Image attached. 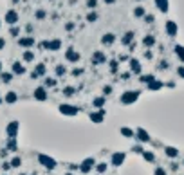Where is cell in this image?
I'll return each mask as SVG.
<instances>
[{"instance_id": "obj_1", "label": "cell", "mask_w": 184, "mask_h": 175, "mask_svg": "<svg viewBox=\"0 0 184 175\" xmlns=\"http://www.w3.org/2000/svg\"><path fill=\"white\" fill-rule=\"evenodd\" d=\"M58 112L61 116H67V117H76L80 114V107L76 105H69V103H61L58 105Z\"/></svg>"}, {"instance_id": "obj_2", "label": "cell", "mask_w": 184, "mask_h": 175, "mask_svg": "<svg viewBox=\"0 0 184 175\" xmlns=\"http://www.w3.org/2000/svg\"><path fill=\"white\" fill-rule=\"evenodd\" d=\"M38 162H40L45 170H56V166H58L56 159H52V157L47 155V154H38Z\"/></svg>"}, {"instance_id": "obj_3", "label": "cell", "mask_w": 184, "mask_h": 175, "mask_svg": "<svg viewBox=\"0 0 184 175\" xmlns=\"http://www.w3.org/2000/svg\"><path fill=\"white\" fill-rule=\"evenodd\" d=\"M94 166H96V159H94V157H87V159H83L81 162L78 164V170H80L81 173L88 175L94 170Z\"/></svg>"}, {"instance_id": "obj_4", "label": "cell", "mask_w": 184, "mask_h": 175, "mask_svg": "<svg viewBox=\"0 0 184 175\" xmlns=\"http://www.w3.org/2000/svg\"><path fill=\"white\" fill-rule=\"evenodd\" d=\"M137 97H139V90H126V92L121 94L119 101H121L123 105H132V103L137 101Z\"/></svg>"}, {"instance_id": "obj_5", "label": "cell", "mask_w": 184, "mask_h": 175, "mask_svg": "<svg viewBox=\"0 0 184 175\" xmlns=\"http://www.w3.org/2000/svg\"><path fill=\"white\" fill-rule=\"evenodd\" d=\"M18 130H20V123L18 121H9L7 126H5V134H7V137H11V139H16Z\"/></svg>"}, {"instance_id": "obj_6", "label": "cell", "mask_w": 184, "mask_h": 175, "mask_svg": "<svg viewBox=\"0 0 184 175\" xmlns=\"http://www.w3.org/2000/svg\"><path fill=\"white\" fill-rule=\"evenodd\" d=\"M88 119H90L94 125H101L103 121H105V108L94 110V112H88Z\"/></svg>"}, {"instance_id": "obj_7", "label": "cell", "mask_w": 184, "mask_h": 175, "mask_svg": "<svg viewBox=\"0 0 184 175\" xmlns=\"http://www.w3.org/2000/svg\"><path fill=\"white\" fill-rule=\"evenodd\" d=\"M124 159H126V154H124V152H114L112 157H110V164H112L114 168H119L123 162H124Z\"/></svg>"}, {"instance_id": "obj_8", "label": "cell", "mask_w": 184, "mask_h": 175, "mask_svg": "<svg viewBox=\"0 0 184 175\" xmlns=\"http://www.w3.org/2000/svg\"><path fill=\"white\" fill-rule=\"evenodd\" d=\"M65 60L70 61V63H78V61L81 60V54H80L74 47H69V49L65 51Z\"/></svg>"}, {"instance_id": "obj_9", "label": "cell", "mask_w": 184, "mask_h": 175, "mask_svg": "<svg viewBox=\"0 0 184 175\" xmlns=\"http://www.w3.org/2000/svg\"><path fill=\"white\" fill-rule=\"evenodd\" d=\"M11 72H13V76H23V74L27 72L23 61H13V63H11Z\"/></svg>"}, {"instance_id": "obj_10", "label": "cell", "mask_w": 184, "mask_h": 175, "mask_svg": "<svg viewBox=\"0 0 184 175\" xmlns=\"http://www.w3.org/2000/svg\"><path fill=\"white\" fill-rule=\"evenodd\" d=\"M33 97H34L36 101H47V97H49V94H47V89H45L43 85L36 87V89H34V92H33Z\"/></svg>"}, {"instance_id": "obj_11", "label": "cell", "mask_w": 184, "mask_h": 175, "mask_svg": "<svg viewBox=\"0 0 184 175\" xmlns=\"http://www.w3.org/2000/svg\"><path fill=\"white\" fill-rule=\"evenodd\" d=\"M18 18H20V15H18V11H15V9H9V11L5 13V16H4L5 24H9V25H16Z\"/></svg>"}, {"instance_id": "obj_12", "label": "cell", "mask_w": 184, "mask_h": 175, "mask_svg": "<svg viewBox=\"0 0 184 175\" xmlns=\"http://www.w3.org/2000/svg\"><path fill=\"white\" fill-rule=\"evenodd\" d=\"M61 49V40L60 38H54V40H47L45 43V51H51V53H56Z\"/></svg>"}, {"instance_id": "obj_13", "label": "cell", "mask_w": 184, "mask_h": 175, "mask_svg": "<svg viewBox=\"0 0 184 175\" xmlns=\"http://www.w3.org/2000/svg\"><path fill=\"white\" fill-rule=\"evenodd\" d=\"M34 43H36V42H34L33 36H22V38H18V45L23 47V49H31Z\"/></svg>"}, {"instance_id": "obj_14", "label": "cell", "mask_w": 184, "mask_h": 175, "mask_svg": "<svg viewBox=\"0 0 184 175\" xmlns=\"http://www.w3.org/2000/svg\"><path fill=\"white\" fill-rule=\"evenodd\" d=\"M92 63H94V65H103V63H106V54L101 53V51H96V53L92 54Z\"/></svg>"}, {"instance_id": "obj_15", "label": "cell", "mask_w": 184, "mask_h": 175, "mask_svg": "<svg viewBox=\"0 0 184 175\" xmlns=\"http://www.w3.org/2000/svg\"><path fill=\"white\" fill-rule=\"evenodd\" d=\"M114 42H116V35H112V33H105L101 36V43L105 47H110V45H114Z\"/></svg>"}, {"instance_id": "obj_16", "label": "cell", "mask_w": 184, "mask_h": 175, "mask_svg": "<svg viewBox=\"0 0 184 175\" xmlns=\"http://www.w3.org/2000/svg\"><path fill=\"white\" fill-rule=\"evenodd\" d=\"M5 150H7L9 154H15V152L18 150V143H16V139H11V137H7V144H5Z\"/></svg>"}, {"instance_id": "obj_17", "label": "cell", "mask_w": 184, "mask_h": 175, "mask_svg": "<svg viewBox=\"0 0 184 175\" xmlns=\"http://www.w3.org/2000/svg\"><path fill=\"white\" fill-rule=\"evenodd\" d=\"M18 101V94L15 92V90H9L5 97H4V103H7V105H13V103H16Z\"/></svg>"}, {"instance_id": "obj_18", "label": "cell", "mask_w": 184, "mask_h": 175, "mask_svg": "<svg viewBox=\"0 0 184 175\" xmlns=\"http://www.w3.org/2000/svg\"><path fill=\"white\" fill-rule=\"evenodd\" d=\"M105 103H106V97L105 96H98L92 99V107L96 108V110H99V108H103L105 107Z\"/></svg>"}, {"instance_id": "obj_19", "label": "cell", "mask_w": 184, "mask_h": 175, "mask_svg": "<svg viewBox=\"0 0 184 175\" xmlns=\"http://www.w3.org/2000/svg\"><path fill=\"white\" fill-rule=\"evenodd\" d=\"M38 78H45V72H47V67H45V63H36V67H34V71H33Z\"/></svg>"}, {"instance_id": "obj_20", "label": "cell", "mask_w": 184, "mask_h": 175, "mask_svg": "<svg viewBox=\"0 0 184 175\" xmlns=\"http://www.w3.org/2000/svg\"><path fill=\"white\" fill-rule=\"evenodd\" d=\"M22 61H23V63H31V61H34V53H33L31 49H25L23 54H22Z\"/></svg>"}, {"instance_id": "obj_21", "label": "cell", "mask_w": 184, "mask_h": 175, "mask_svg": "<svg viewBox=\"0 0 184 175\" xmlns=\"http://www.w3.org/2000/svg\"><path fill=\"white\" fill-rule=\"evenodd\" d=\"M54 74H56V78H63V76L67 74V67L61 65V63H58V65L54 67Z\"/></svg>"}, {"instance_id": "obj_22", "label": "cell", "mask_w": 184, "mask_h": 175, "mask_svg": "<svg viewBox=\"0 0 184 175\" xmlns=\"http://www.w3.org/2000/svg\"><path fill=\"white\" fill-rule=\"evenodd\" d=\"M58 85V78H43V87L45 89H54Z\"/></svg>"}, {"instance_id": "obj_23", "label": "cell", "mask_w": 184, "mask_h": 175, "mask_svg": "<svg viewBox=\"0 0 184 175\" xmlns=\"http://www.w3.org/2000/svg\"><path fill=\"white\" fill-rule=\"evenodd\" d=\"M135 136H137V139L141 141V143H148L150 141V136L144 132L143 128H137V132H135Z\"/></svg>"}, {"instance_id": "obj_24", "label": "cell", "mask_w": 184, "mask_h": 175, "mask_svg": "<svg viewBox=\"0 0 184 175\" xmlns=\"http://www.w3.org/2000/svg\"><path fill=\"white\" fill-rule=\"evenodd\" d=\"M94 170H96V172H98L99 175H103V173H106V170H108V164H106V162H96Z\"/></svg>"}, {"instance_id": "obj_25", "label": "cell", "mask_w": 184, "mask_h": 175, "mask_svg": "<svg viewBox=\"0 0 184 175\" xmlns=\"http://www.w3.org/2000/svg\"><path fill=\"white\" fill-rule=\"evenodd\" d=\"M130 71L135 72V74H139L141 72V63L137 60H130Z\"/></svg>"}, {"instance_id": "obj_26", "label": "cell", "mask_w": 184, "mask_h": 175, "mask_svg": "<svg viewBox=\"0 0 184 175\" xmlns=\"http://www.w3.org/2000/svg\"><path fill=\"white\" fill-rule=\"evenodd\" d=\"M0 79H2V83H5V85L11 83V81H13V72H4V71H2V72H0Z\"/></svg>"}, {"instance_id": "obj_27", "label": "cell", "mask_w": 184, "mask_h": 175, "mask_svg": "<svg viewBox=\"0 0 184 175\" xmlns=\"http://www.w3.org/2000/svg\"><path fill=\"white\" fill-rule=\"evenodd\" d=\"M9 164H11V168H20L22 166V157L13 155L11 159H9Z\"/></svg>"}, {"instance_id": "obj_28", "label": "cell", "mask_w": 184, "mask_h": 175, "mask_svg": "<svg viewBox=\"0 0 184 175\" xmlns=\"http://www.w3.org/2000/svg\"><path fill=\"white\" fill-rule=\"evenodd\" d=\"M74 94H76V89H74V87H70V85H67V87L63 89V96H65V97H72V96H74Z\"/></svg>"}, {"instance_id": "obj_29", "label": "cell", "mask_w": 184, "mask_h": 175, "mask_svg": "<svg viewBox=\"0 0 184 175\" xmlns=\"http://www.w3.org/2000/svg\"><path fill=\"white\" fill-rule=\"evenodd\" d=\"M119 132H121V136H123V137H128V139L135 136V132H134V130H130V128H126V126H123Z\"/></svg>"}, {"instance_id": "obj_30", "label": "cell", "mask_w": 184, "mask_h": 175, "mask_svg": "<svg viewBox=\"0 0 184 175\" xmlns=\"http://www.w3.org/2000/svg\"><path fill=\"white\" fill-rule=\"evenodd\" d=\"M99 18V13H98V11H90V13H88V15H87V22H90V24H92V22H96V20Z\"/></svg>"}, {"instance_id": "obj_31", "label": "cell", "mask_w": 184, "mask_h": 175, "mask_svg": "<svg viewBox=\"0 0 184 175\" xmlns=\"http://www.w3.org/2000/svg\"><path fill=\"white\" fill-rule=\"evenodd\" d=\"M9 35L15 36V38H18V36H20V27H18V25H11V27H9Z\"/></svg>"}, {"instance_id": "obj_32", "label": "cell", "mask_w": 184, "mask_h": 175, "mask_svg": "<svg viewBox=\"0 0 184 175\" xmlns=\"http://www.w3.org/2000/svg\"><path fill=\"white\" fill-rule=\"evenodd\" d=\"M108 67H110V72H112V74H116V72L119 71V61H116V60H112V61L108 63Z\"/></svg>"}, {"instance_id": "obj_33", "label": "cell", "mask_w": 184, "mask_h": 175, "mask_svg": "<svg viewBox=\"0 0 184 175\" xmlns=\"http://www.w3.org/2000/svg\"><path fill=\"white\" fill-rule=\"evenodd\" d=\"M132 38H134V33H126V35H123L121 43H123V45H128V43L132 42Z\"/></svg>"}, {"instance_id": "obj_34", "label": "cell", "mask_w": 184, "mask_h": 175, "mask_svg": "<svg viewBox=\"0 0 184 175\" xmlns=\"http://www.w3.org/2000/svg\"><path fill=\"white\" fill-rule=\"evenodd\" d=\"M34 16H36V20H43L45 16H47V13H45L43 9H38V11L34 13Z\"/></svg>"}, {"instance_id": "obj_35", "label": "cell", "mask_w": 184, "mask_h": 175, "mask_svg": "<svg viewBox=\"0 0 184 175\" xmlns=\"http://www.w3.org/2000/svg\"><path fill=\"white\" fill-rule=\"evenodd\" d=\"M110 94H112V87L110 85H105L103 87V96L106 97V96H110Z\"/></svg>"}, {"instance_id": "obj_36", "label": "cell", "mask_w": 184, "mask_h": 175, "mask_svg": "<svg viewBox=\"0 0 184 175\" xmlns=\"http://www.w3.org/2000/svg\"><path fill=\"white\" fill-rule=\"evenodd\" d=\"M143 157H144V159H146V161H148V162H152V161H153V159H155V157H153V154H152V152H143Z\"/></svg>"}, {"instance_id": "obj_37", "label": "cell", "mask_w": 184, "mask_h": 175, "mask_svg": "<svg viewBox=\"0 0 184 175\" xmlns=\"http://www.w3.org/2000/svg\"><path fill=\"white\" fill-rule=\"evenodd\" d=\"M2 170H4V173H7V172L11 170V164H9V161H4V162H2Z\"/></svg>"}, {"instance_id": "obj_38", "label": "cell", "mask_w": 184, "mask_h": 175, "mask_svg": "<svg viewBox=\"0 0 184 175\" xmlns=\"http://www.w3.org/2000/svg\"><path fill=\"white\" fill-rule=\"evenodd\" d=\"M98 4H99V0H87V7H90V9H94Z\"/></svg>"}, {"instance_id": "obj_39", "label": "cell", "mask_w": 184, "mask_h": 175, "mask_svg": "<svg viewBox=\"0 0 184 175\" xmlns=\"http://www.w3.org/2000/svg\"><path fill=\"white\" fill-rule=\"evenodd\" d=\"M155 4L159 5L161 11H166V0H155Z\"/></svg>"}, {"instance_id": "obj_40", "label": "cell", "mask_w": 184, "mask_h": 175, "mask_svg": "<svg viewBox=\"0 0 184 175\" xmlns=\"http://www.w3.org/2000/svg\"><path fill=\"white\" fill-rule=\"evenodd\" d=\"M83 72H85V69H81V67H76V69L72 71V76H81Z\"/></svg>"}, {"instance_id": "obj_41", "label": "cell", "mask_w": 184, "mask_h": 175, "mask_svg": "<svg viewBox=\"0 0 184 175\" xmlns=\"http://www.w3.org/2000/svg\"><path fill=\"white\" fill-rule=\"evenodd\" d=\"M168 33H170V35H175V24L168 22Z\"/></svg>"}, {"instance_id": "obj_42", "label": "cell", "mask_w": 184, "mask_h": 175, "mask_svg": "<svg viewBox=\"0 0 184 175\" xmlns=\"http://www.w3.org/2000/svg\"><path fill=\"white\" fill-rule=\"evenodd\" d=\"M134 15H135V16H143V15H144V9H143V7H135Z\"/></svg>"}, {"instance_id": "obj_43", "label": "cell", "mask_w": 184, "mask_h": 175, "mask_svg": "<svg viewBox=\"0 0 184 175\" xmlns=\"http://www.w3.org/2000/svg\"><path fill=\"white\" fill-rule=\"evenodd\" d=\"M143 43L144 45H153V38H152V36H146V38L143 40Z\"/></svg>"}, {"instance_id": "obj_44", "label": "cell", "mask_w": 184, "mask_h": 175, "mask_svg": "<svg viewBox=\"0 0 184 175\" xmlns=\"http://www.w3.org/2000/svg\"><path fill=\"white\" fill-rule=\"evenodd\" d=\"M74 29V22H67L65 24V31H72Z\"/></svg>"}, {"instance_id": "obj_45", "label": "cell", "mask_w": 184, "mask_h": 175, "mask_svg": "<svg viewBox=\"0 0 184 175\" xmlns=\"http://www.w3.org/2000/svg\"><path fill=\"white\" fill-rule=\"evenodd\" d=\"M25 33L31 36V33H33V25H31V24H27V25H25Z\"/></svg>"}, {"instance_id": "obj_46", "label": "cell", "mask_w": 184, "mask_h": 175, "mask_svg": "<svg viewBox=\"0 0 184 175\" xmlns=\"http://www.w3.org/2000/svg\"><path fill=\"white\" fill-rule=\"evenodd\" d=\"M7 154H9V152H7L5 148H4V150H0V157H2V159H5V157H7Z\"/></svg>"}, {"instance_id": "obj_47", "label": "cell", "mask_w": 184, "mask_h": 175, "mask_svg": "<svg viewBox=\"0 0 184 175\" xmlns=\"http://www.w3.org/2000/svg\"><path fill=\"white\" fill-rule=\"evenodd\" d=\"M155 175H166V172H164L163 168H157V170H155Z\"/></svg>"}, {"instance_id": "obj_48", "label": "cell", "mask_w": 184, "mask_h": 175, "mask_svg": "<svg viewBox=\"0 0 184 175\" xmlns=\"http://www.w3.org/2000/svg\"><path fill=\"white\" fill-rule=\"evenodd\" d=\"M4 47H5V40H4V38H0V51H2Z\"/></svg>"}, {"instance_id": "obj_49", "label": "cell", "mask_w": 184, "mask_h": 175, "mask_svg": "<svg viewBox=\"0 0 184 175\" xmlns=\"http://www.w3.org/2000/svg\"><path fill=\"white\" fill-rule=\"evenodd\" d=\"M103 2H105V4H114L116 0H103Z\"/></svg>"}, {"instance_id": "obj_50", "label": "cell", "mask_w": 184, "mask_h": 175, "mask_svg": "<svg viewBox=\"0 0 184 175\" xmlns=\"http://www.w3.org/2000/svg\"><path fill=\"white\" fill-rule=\"evenodd\" d=\"M63 175H74V173L72 172H67V173H63Z\"/></svg>"}, {"instance_id": "obj_51", "label": "cell", "mask_w": 184, "mask_h": 175, "mask_svg": "<svg viewBox=\"0 0 184 175\" xmlns=\"http://www.w3.org/2000/svg\"><path fill=\"white\" fill-rule=\"evenodd\" d=\"M2 103H4V97H0V105H2Z\"/></svg>"}, {"instance_id": "obj_52", "label": "cell", "mask_w": 184, "mask_h": 175, "mask_svg": "<svg viewBox=\"0 0 184 175\" xmlns=\"http://www.w3.org/2000/svg\"><path fill=\"white\" fill-rule=\"evenodd\" d=\"M0 72H2V61H0Z\"/></svg>"}, {"instance_id": "obj_53", "label": "cell", "mask_w": 184, "mask_h": 175, "mask_svg": "<svg viewBox=\"0 0 184 175\" xmlns=\"http://www.w3.org/2000/svg\"><path fill=\"white\" fill-rule=\"evenodd\" d=\"M0 27H2V20H0Z\"/></svg>"}, {"instance_id": "obj_54", "label": "cell", "mask_w": 184, "mask_h": 175, "mask_svg": "<svg viewBox=\"0 0 184 175\" xmlns=\"http://www.w3.org/2000/svg\"><path fill=\"white\" fill-rule=\"evenodd\" d=\"M20 175H27V173H20Z\"/></svg>"}, {"instance_id": "obj_55", "label": "cell", "mask_w": 184, "mask_h": 175, "mask_svg": "<svg viewBox=\"0 0 184 175\" xmlns=\"http://www.w3.org/2000/svg\"><path fill=\"white\" fill-rule=\"evenodd\" d=\"M2 175H7V173H2Z\"/></svg>"}]
</instances>
